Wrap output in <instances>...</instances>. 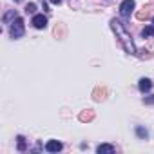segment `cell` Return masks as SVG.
Masks as SVG:
<instances>
[{
    "mask_svg": "<svg viewBox=\"0 0 154 154\" xmlns=\"http://www.w3.org/2000/svg\"><path fill=\"white\" fill-rule=\"evenodd\" d=\"M111 27H112V31L116 33V38L120 40V44L123 45V49H125L127 53H131V54H136V45H134V42H132V36L127 33V29L123 27V24H122L120 20L112 18V20H111Z\"/></svg>",
    "mask_w": 154,
    "mask_h": 154,
    "instance_id": "cell-1",
    "label": "cell"
},
{
    "mask_svg": "<svg viewBox=\"0 0 154 154\" xmlns=\"http://www.w3.org/2000/svg\"><path fill=\"white\" fill-rule=\"evenodd\" d=\"M9 35H11V38H20V36L24 35V20H22L20 17H17V18L11 22V26H9Z\"/></svg>",
    "mask_w": 154,
    "mask_h": 154,
    "instance_id": "cell-2",
    "label": "cell"
},
{
    "mask_svg": "<svg viewBox=\"0 0 154 154\" xmlns=\"http://www.w3.org/2000/svg\"><path fill=\"white\" fill-rule=\"evenodd\" d=\"M134 6H136L134 0H123L122 6H120V15H122V17H129V15L132 13Z\"/></svg>",
    "mask_w": 154,
    "mask_h": 154,
    "instance_id": "cell-3",
    "label": "cell"
},
{
    "mask_svg": "<svg viewBox=\"0 0 154 154\" xmlns=\"http://www.w3.org/2000/svg\"><path fill=\"white\" fill-rule=\"evenodd\" d=\"M62 143L58 141V140H49L47 143H45V150L47 152H58V150H62Z\"/></svg>",
    "mask_w": 154,
    "mask_h": 154,
    "instance_id": "cell-4",
    "label": "cell"
},
{
    "mask_svg": "<svg viewBox=\"0 0 154 154\" xmlns=\"http://www.w3.org/2000/svg\"><path fill=\"white\" fill-rule=\"evenodd\" d=\"M33 26H35L36 29H44V27L47 26V18H45L44 15H35V17H33Z\"/></svg>",
    "mask_w": 154,
    "mask_h": 154,
    "instance_id": "cell-5",
    "label": "cell"
},
{
    "mask_svg": "<svg viewBox=\"0 0 154 154\" xmlns=\"http://www.w3.org/2000/svg\"><path fill=\"white\" fill-rule=\"evenodd\" d=\"M138 87H140V91H141V93H147V91H150L152 82H150L149 78H141V80H140V84H138Z\"/></svg>",
    "mask_w": 154,
    "mask_h": 154,
    "instance_id": "cell-6",
    "label": "cell"
},
{
    "mask_svg": "<svg viewBox=\"0 0 154 154\" xmlns=\"http://www.w3.org/2000/svg\"><path fill=\"white\" fill-rule=\"evenodd\" d=\"M96 152L98 154H103V152H114V147L112 145H107V143H103V145H98V149H96Z\"/></svg>",
    "mask_w": 154,
    "mask_h": 154,
    "instance_id": "cell-7",
    "label": "cell"
},
{
    "mask_svg": "<svg viewBox=\"0 0 154 154\" xmlns=\"http://www.w3.org/2000/svg\"><path fill=\"white\" fill-rule=\"evenodd\" d=\"M93 118H94V112H93V111H84V112L80 114V120H82V122H91Z\"/></svg>",
    "mask_w": 154,
    "mask_h": 154,
    "instance_id": "cell-8",
    "label": "cell"
},
{
    "mask_svg": "<svg viewBox=\"0 0 154 154\" xmlns=\"http://www.w3.org/2000/svg\"><path fill=\"white\" fill-rule=\"evenodd\" d=\"M152 35H154V26H149L141 31V36H152Z\"/></svg>",
    "mask_w": 154,
    "mask_h": 154,
    "instance_id": "cell-9",
    "label": "cell"
},
{
    "mask_svg": "<svg viewBox=\"0 0 154 154\" xmlns=\"http://www.w3.org/2000/svg\"><path fill=\"white\" fill-rule=\"evenodd\" d=\"M136 132H138V136H140V138H147V136H149V132H147L145 129H141V127H138V129H136Z\"/></svg>",
    "mask_w": 154,
    "mask_h": 154,
    "instance_id": "cell-10",
    "label": "cell"
},
{
    "mask_svg": "<svg viewBox=\"0 0 154 154\" xmlns=\"http://www.w3.org/2000/svg\"><path fill=\"white\" fill-rule=\"evenodd\" d=\"M11 18H17V13H6V17H4V22L8 24Z\"/></svg>",
    "mask_w": 154,
    "mask_h": 154,
    "instance_id": "cell-11",
    "label": "cell"
},
{
    "mask_svg": "<svg viewBox=\"0 0 154 154\" xmlns=\"http://www.w3.org/2000/svg\"><path fill=\"white\" fill-rule=\"evenodd\" d=\"M26 11H27V13H35V11H36V6H35V4H27V6H26Z\"/></svg>",
    "mask_w": 154,
    "mask_h": 154,
    "instance_id": "cell-12",
    "label": "cell"
},
{
    "mask_svg": "<svg viewBox=\"0 0 154 154\" xmlns=\"http://www.w3.org/2000/svg\"><path fill=\"white\" fill-rule=\"evenodd\" d=\"M18 149H20V150H24V149H26V141H24V138H22V136H18Z\"/></svg>",
    "mask_w": 154,
    "mask_h": 154,
    "instance_id": "cell-13",
    "label": "cell"
},
{
    "mask_svg": "<svg viewBox=\"0 0 154 154\" xmlns=\"http://www.w3.org/2000/svg\"><path fill=\"white\" fill-rule=\"evenodd\" d=\"M145 102H147V103H154V96H152V98H147Z\"/></svg>",
    "mask_w": 154,
    "mask_h": 154,
    "instance_id": "cell-14",
    "label": "cell"
},
{
    "mask_svg": "<svg viewBox=\"0 0 154 154\" xmlns=\"http://www.w3.org/2000/svg\"><path fill=\"white\" fill-rule=\"evenodd\" d=\"M49 2H53V4H60L62 0H49Z\"/></svg>",
    "mask_w": 154,
    "mask_h": 154,
    "instance_id": "cell-15",
    "label": "cell"
},
{
    "mask_svg": "<svg viewBox=\"0 0 154 154\" xmlns=\"http://www.w3.org/2000/svg\"><path fill=\"white\" fill-rule=\"evenodd\" d=\"M15 2H22V0H15Z\"/></svg>",
    "mask_w": 154,
    "mask_h": 154,
    "instance_id": "cell-16",
    "label": "cell"
},
{
    "mask_svg": "<svg viewBox=\"0 0 154 154\" xmlns=\"http://www.w3.org/2000/svg\"><path fill=\"white\" fill-rule=\"evenodd\" d=\"M152 26H154V20H152Z\"/></svg>",
    "mask_w": 154,
    "mask_h": 154,
    "instance_id": "cell-17",
    "label": "cell"
}]
</instances>
